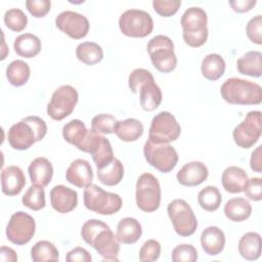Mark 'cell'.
<instances>
[{
	"instance_id": "obj_30",
	"label": "cell",
	"mask_w": 262,
	"mask_h": 262,
	"mask_svg": "<svg viewBox=\"0 0 262 262\" xmlns=\"http://www.w3.org/2000/svg\"><path fill=\"white\" fill-rule=\"evenodd\" d=\"M114 133H116L122 141H136L143 134V125L139 120L134 118L117 121Z\"/></svg>"
},
{
	"instance_id": "obj_3",
	"label": "cell",
	"mask_w": 262,
	"mask_h": 262,
	"mask_svg": "<svg viewBox=\"0 0 262 262\" xmlns=\"http://www.w3.org/2000/svg\"><path fill=\"white\" fill-rule=\"evenodd\" d=\"M221 97L230 104H260L262 88L259 84L241 78H229L220 87Z\"/></svg>"
},
{
	"instance_id": "obj_48",
	"label": "cell",
	"mask_w": 262,
	"mask_h": 262,
	"mask_svg": "<svg viewBox=\"0 0 262 262\" xmlns=\"http://www.w3.org/2000/svg\"><path fill=\"white\" fill-rule=\"evenodd\" d=\"M66 260L68 262H91L92 257L86 249L77 247L67 254Z\"/></svg>"
},
{
	"instance_id": "obj_22",
	"label": "cell",
	"mask_w": 262,
	"mask_h": 262,
	"mask_svg": "<svg viewBox=\"0 0 262 262\" xmlns=\"http://www.w3.org/2000/svg\"><path fill=\"white\" fill-rule=\"evenodd\" d=\"M249 178L246 171L236 166H229L221 176V183L223 188L229 193L243 192L248 184Z\"/></svg>"
},
{
	"instance_id": "obj_29",
	"label": "cell",
	"mask_w": 262,
	"mask_h": 262,
	"mask_svg": "<svg viewBox=\"0 0 262 262\" xmlns=\"http://www.w3.org/2000/svg\"><path fill=\"white\" fill-rule=\"evenodd\" d=\"M225 216L233 222H243L252 214V206L244 198H232L224 205Z\"/></svg>"
},
{
	"instance_id": "obj_37",
	"label": "cell",
	"mask_w": 262,
	"mask_h": 262,
	"mask_svg": "<svg viewBox=\"0 0 262 262\" xmlns=\"http://www.w3.org/2000/svg\"><path fill=\"white\" fill-rule=\"evenodd\" d=\"M222 202L221 193L216 186L208 185L200 190L198 194V203L202 209L208 212L216 211Z\"/></svg>"
},
{
	"instance_id": "obj_10",
	"label": "cell",
	"mask_w": 262,
	"mask_h": 262,
	"mask_svg": "<svg viewBox=\"0 0 262 262\" xmlns=\"http://www.w3.org/2000/svg\"><path fill=\"white\" fill-rule=\"evenodd\" d=\"M146 162L162 173L171 172L177 165L178 154L169 143H155L147 139L143 146Z\"/></svg>"
},
{
	"instance_id": "obj_24",
	"label": "cell",
	"mask_w": 262,
	"mask_h": 262,
	"mask_svg": "<svg viewBox=\"0 0 262 262\" xmlns=\"http://www.w3.org/2000/svg\"><path fill=\"white\" fill-rule=\"evenodd\" d=\"M201 245L206 254L217 256L224 249L225 234L219 227L209 226L201 234Z\"/></svg>"
},
{
	"instance_id": "obj_35",
	"label": "cell",
	"mask_w": 262,
	"mask_h": 262,
	"mask_svg": "<svg viewBox=\"0 0 262 262\" xmlns=\"http://www.w3.org/2000/svg\"><path fill=\"white\" fill-rule=\"evenodd\" d=\"M31 75L30 67L21 59L11 61L6 68V78L8 82L15 87L25 85Z\"/></svg>"
},
{
	"instance_id": "obj_27",
	"label": "cell",
	"mask_w": 262,
	"mask_h": 262,
	"mask_svg": "<svg viewBox=\"0 0 262 262\" xmlns=\"http://www.w3.org/2000/svg\"><path fill=\"white\" fill-rule=\"evenodd\" d=\"M236 69L239 74L259 78L262 75V54L260 51L252 50L246 52L236 61Z\"/></svg>"
},
{
	"instance_id": "obj_14",
	"label": "cell",
	"mask_w": 262,
	"mask_h": 262,
	"mask_svg": "<svg viewBox=\"0 0 262 262\" xmlns=\"http://www.w3.org/2000/svg\"><path fill=\"white\" fill-rule=\"evenodd\" d=\"M35 231V219L31 215L23 211H18L11 215L6 226L5 233L9 242L17 246H23L32 239Z\"/></svg>"
},
{
	"instance_id": "obj_11",
	"label": "cell",
	"mask_w": 262,
	"mask_h": 262,
	"mask_svg": "<svg viewBox=\"0 0 262 262\" xmlns=\"http://www.w3.org/2000/svg\"><path fill=\"white\" fill-rule=\"evenodd\" d=\"M79 94L71 85L59 86L51 95L47 104V115L54 121H61L69 117L75 110Z\"/></svg>"
},
{
	"instance_id": "obj_38",
	"label": "cell",
	"mask_w": 262,
	"mask_h": 262,
	"mask_svg": "<svg viewBox=\"0 0 262 262\" xmlns=\"http://www.w3.org/2000/svg\"><path fill=\"white\" fill-rule=\"evenodd\" d=\"M21 203L25 207L33 211H39L43 209L46 205L44 188L36 184L31 185L23 195Z\"/></svg>"
},
{
	"instance_id": "obj_9",
	"label": "cell",
	"mask_w": 262,
	"mask_h": 262,
	"mask_svg": "<svg viewBox=\"0 0 262 262\" xmlns=\"http://www.w3.org/2000/svg\"><path fill=\"white\" fill-rule=\"evenodd\" d=\"M119 28L123 35L132 38H144L154 30L150 14L140 9H128L119 18Z\"/></svg>"
},
{
	"instance_id": "obj_25",
	"label": "cell",
	"mask_w": 262,
	"mask_h": 262,
	"mask_svg": "<svg viewBox=\"0 0 262 262\" xmlns=\"http://www.w3.org/2000/svg\"><path fill=\"white\" fill-rule=\"evenodd\" d=\"M142 234V227L139 221L132 217H126L119 221L117 226V238L124 245L135 244Z\"/></svg>"
},
{
	"instance_id": "obj_32",
	"label": "cell",
	"mask_w": 262,
	"mask_h": 262,
	"mask_svg": "<svg viewBox=\"0 0 262 262\" xmlns=\"http://www.w3.org/2000/svg\"><path fill=\"white\" fill-rule=\"evenodd\" d=\"M202 75L210 81L220 79L225 72V61L218 53H210L206 55L201 63Z\"/></svg>"
},
{
	"instance_id": "obj_41",
	"label": "cell",
	"mask_w": 262,
	"mask_h": 262,
	"mask_svg": "<svg viewBox=\"0 0 262 262\" xmlns=\"http://www.w3.org/2000/svg\"><path fill=\"white\" fill-rule=\"evenodd\" d=\"M171 259L173 262H194L198 260V251L192 245L180 244L173 249Z\"/></svg>"
},
{
	"instance_id": "obj_46",
	"label": "cell",
	"mask_w": 262,
	"mask_h": 262,
	"mask_svg": "<svg viewBox=\"0 0 262 262\" xmlns=\"http://www.w3.org/2000/svg\"><path fill=\"white\" fill-rule=\"evenodd\" d=\"M26 7L33 16L43 17L50 11L51 2L49 0H28Z\"/></svg>"
},
{
	"instance_id": "obj_28",
	"label": "cell",
	"mask_w": 262,
	"mask_h": 262,
	"mask_svg": "<svg viewBox=\"0 0 262 262\" xmlns=\"http://www.w3.org/2000/svg\"><path fill=\"white\" fill-rule=\"evenodd\" d=\"M161 88L156 84L155 80L148 81L139 88V102L142 110L152 112L159 107L162 102Z\"/></svg>"
},
{
	"instance_id": "obj_44",
	"label": "cell",
	"mask_w": 262,
	"mask_h": 262,
	"mask_svg": "<svg viewBox=\"0 0 262 262\" xmlns=\"http://www.w3.org/2000/svg\"><path fill=\"white\" fill-rule=\"evenodd\" d=\"M181 6V1L179 0H154L152 7L154 10L161 16L169 17L174 15Z\"/></svg>"
},
{
	"instance_id": "obj_50",
	"label": "cell",
	"mask_w": 262,
	"mask_h": 262,
	"mask_svg": "<svg viewBox=\"0 0 262 262\" xmlns=\"http://www.w3.org/2000/svg\"><path fill=\"white\" fill-rule=\"evenodd\" d=\"M250 167L254 172L262 173V145H258L252 152L250 159Z\"/></svg>"
},
{
	"instance_id": "obj_15",
	"label": "cell",
	"mask_w": 262,
	"mask_h": 262,
	"mask_svg": "<svg viewBox=\"0 0 262 262\" xmlns=\"http://www.w3.org/2000/svg\"><path fill=\"white\" fill-rule=\"evenodd\" d=\"M55 26L75 40L86 37L90 28V24L85 15L72 10L60 12L55 18Z\"/></svg>"
},
{
	"instance_id": "obj_18",
	"label": "cell",
	"mask_w": 262,
	"mask_h": 262,
	"mask_svg": "<svg viewBox=\"0 0 262 262\" xmlns=\"http://www.w3.org/2000/svg\"><path fill=\"white\" fill-rule=\"evenodd\" d=\"M209 171L207 166L199 161L186 163L176 174L177 181L187 187L200 185L207 180Z\"/></svg>"
},
{
	"instance_id": "obj_26",
	"label": "cell",
	"mask_w": 262,
	"mask_h": 262,
	"mask_svg": "<svg viewBox=\"0 0 262 262\" xmlns=\"http://www.w3.org/2000/svg\"><path fill=\"white\" fill-rule=\"evenodd\" d=\"M40 39L31 33H25L17 36L13 42V48L17 55L26 58H32L41 51Z\"/></svg>"
},
{
	"instance_id": "obj_51",
	"label": "cell",
	"mask_w": 262,
	"mask_h": 262,
	"mask_svg": "<svg viewBox=\"0 0 262 262\" xmlns=\"http://www.w3.org/2000/svg\"><path fill=\"white\" fill-rule=\"evenodd\" d=\"M0 260L1 261H8V262H15L17 261V255L14 250L11 248L2 246L0 249Z\"/></svg>"
},
{
	"instance_id": "obj_12",
	"label": "cell",
	"mask_w": 262,
	"mask_h": 262,
	"mask_svg": "<svg viewBox=\"0 0 262 262\" xmlns=\"http://www.w3.org/2000/svg\"><path fill=\"white\" fill-rule=\"evenodd\" d=\"M181 133V127L170 112H160L150 123L148 139L155 143H170L175 141Z\"/></svg>"
},
{
	"instance_id": "obj_5",
	"label": "cell",
	"mask_w": 262,
	"mask_h": 262,
	"mask_svg": "<svg viewBox=\"0 0 262 262\" xmlns=\"http://www.w3.org/2000/svg\"><path fill=\"white\" fill-rule=\"evenodd\" d=\"M84 206L87 210L100 215H113L122 208V199L118 193L108 192L96 184L84 189Z\"/></svg>"
},
{
	"instance_id": "obj_6",
	"label": "cell",
	"mask_w": 262,
	"mask_h": 262,
	"mask_svg": "<svg viewBox=\"0 0 262 262\" xmlns=\"http://www.w3.org/2000/svg\"><path fill=\"white\" fill-rule=\"evenodd\" d=\"M151 63L161 73H170L177 66V57L174 52L172 40L165 35H157L151 38L146 46Z\"/></svg>"
},
{
	"instance_id": "obj_16",
	"label": "cell",
	"mask_w": 262,
	"mask_h": 262,
	"mask_svg": "<svg viewBox=\"0 0 262 262\" xmlns=\"http://www.w3.org/2000/svg\"><path fill=\"white\" fill-rule=\"evenodd\" d=\"M93 133L92 130H87L85 124L79 119L71 120L62 127L63 139L84 152H88Z\"/></svg>"
},
{
	"instance_id": "obj_33",
	"label": "cell",
	"mask_w": 262,
	"mask_h": 262,
	"mask_svg": "<svg viewBox=\"0 0 262 262\" xmlns=\"http://www.w3.org/2000/svg\"><path fill=\"white\" fill-rule=\"evenodd\" d=\"M124 177V167L120 160L114 158L111 163L97 169L98 180L107 186L119 184Z\"/></svg>"
},
{
	"instance_id": "obj_21",
	"label": "cell",
	"mask_w": 262,
	"mask_h": 262,
	"mask_svg": "<svg viewBox=\"0 0 262 262\" xmlns=\"http://www.w3.org/2000/svg\"><path fill=\"white\" fill-rule=\"evenodd\" d=\"M88 152L91 155L97 169L107 165L114 159V151L110 140L95 132L90 141Z\"/></svg>"
},
{
	"instance_id": "obj_45",
	"label": "cell",
	"mask_w": 262,
	"mask_h": 262,
	"mask_svg": "<svg viewBox=\"0 0 262 262\" xmlns=\"http://www.w3.org/2000/svg\"><path fill=\"white\" fill-rule=\"evenodd\" d=\"M249 40L257 45L262 44V16L260 14L252 17L246 28Z\"/></svg>"
},
{
	"instance_id": "obj_39",
	"label": "cell",
	"mask_w": 262,
	"mask_h": 262,
	"mask_svg": "<svg viewBox=\"0 0 262 262\" xmlns=\"http://www.w3.org/2000/svg\"><path fill=\"white\" fill-rule=\"evenodd\" d=\"M5 26L13 32H21L25 30L28 24V17L21 9L10 8L4 13Z\"/></svg>"
},
{
	"instance_id": "obj_8",
	"label": "cell",
	"mask_w": 262,
	"mask_h": 262,
	"mask_svg": "<svg viewBox=\"0 0 262 262\" xmlns=\"http://www.w3.org/2000/svg\"><path fill=\"white\" fill-rule=\"evenodd\" d=\"M167 213L175 232L180 236H190L198 228V220L191 207L182 199H176L167 206Z\"/></svg>"
},
{
	"instance_id": "obj_17",
	"label": "cell",
	"mask_w": 262,
	"mask_h": 262,
	"mask_svg": "<svg viewBox=\"0 0 262 262\" xmlns=\"http://www.w3.org/2000/svg\"><path fill=\"white\" fill-rule=\"evenodd\" d=\"M50 204L58 213H70L78 205V193L68 186L55 185L50 190Z\"/></svg>"
},
{
	"instance_id": "obj_20",
	"label": "cell",
	"mask_w": 262,
	"mask_h": 262,
	"mask_svg": "<svg viewBox=\"0 0 262 262\" xmlns=\"http://www.w3.org/2000/svg\"><path fill=\"white\" fill-rule=\"evenodd\" d=\"M26 184V177L18 166H8L1 172V189L6 195H17Z\"/></svg>"
},
{
	"instance_id": "obj_49",
	"label": "cell",
	"mask_w": 262,
	"mask_h": 262,
	"mask_svg": "<svg viewBox=\"0 0 262 262\" xmlns=\"http://www.w3.org/2000/svg\"><path fill=\"white\" fill-rule=\"evenodd\" d=\"M257 1L256 0H230L228 1V4L231 6V8L238 13L250 11L255 5Z\"/></svg>"
},
{
	"instance_id": "obj_13",
	"label": "cell",
	"mask_w": 262,
	"mask_h": 262,
	"mask_svg": "<svg viewBox=\"0 0 262 262\" xmlns=\"http://www.w3.org/2000/svg\"><path fill=\"white\" fill-rule=\"evenodd\" d=\"M262 133V119L260 111L249 112L242 123L232 131L235 144L242 148L252 147L260 138Z\"/></svg>"
},
{
	"instance_id": "obj_36",
	"label": "cell",
	"mask_w": 262,
	"mask_h": 262,
	"mask_svg": "<svg viewBox=\"0 0 262 262\" xmlns=\"http://www.w3.org/2000/svg\"><path fill=\"white\" fill-rule=\"evenodd\" d=\"M31 258L34 262H55L58 261L59 253L51 242L39 241L31 249Z\"/></svg>"
},
{
	"instance_id": "obj_43",
	"label": "cell",
	"mask_w": 262,
	"mask_h": 262,
	"mask_svg": "<svg viewBox=\"0 0 262 262\" xmlns=\"http://www.w3.org/2000/svg\"><path fill=\"white\" fill-rule=\"evenodd\" d=\"M161 255V245L156 239H147L139 250V260L142 262L157 261Z\"/></svg>"
},
{
	"instance_id": "obj_47",
	"label": "cell",
	"mask_w": 262,
	"mask_h": 262,
	"mask_svg": "<svg viewBox=\"0 0 262 262\" xmlns=\"http://www.w3.org/2000/svg\"><path fill=\"white\" fill-rule=\"evenodd\" d=\"M244 192L248 199L254 202H260L262 200V179L260 177L249 179Z\"/></svg>"
},
{
	"instance_id": "obj_2",
	"label": "cell",
	"mask_w": 262,
	"mask_h": 262,
	"mask_svg": "<svg viewBox=\"0 0 262 262\" xmlns=\"http://www.w3.org/2000/svg\"><path fill=\"white\" fill-rule=\"evenodd\" d=\"M47 133V125L37 116H29L13 124L7 134L9 145L13 149L25 150L35 142L42 140Z\"/></svg>"
},
{
	"instance_id": "obj_42",
	"label": "cell",
	"mask_w": 262,
	"mask_h": 262,
	"mask_svg": "<svg viewBox=\"0 0 262 262\" xmlns=\"http://www.w3.org/2000/svg\"><path fill=\"white\" fill-rule=\"evenodd\" d=\"M155 80L152 74L145 69H135L132 71L128 78V85L132 93L139 92V88L144 83Z\"/></svg>"
},
{
	"instance_id": "obj_7",
	"label": "cell",
	"mask_w": 262,
	"mask_h": 262,
	"mask_svg": "<svg viewBox=\"0 0 262 262\" xmlns=\"http://www.w3.org/2000/svg\"><path fill=\"white\" fill-rule=\"evenodd\" d=\"M135 200L137 207L146 213L155 212L161 204L159 180L150 173L141 174L136 182Z\"/></svg>"
},
{
	"instance_id": "obj_4",
	"label": "cell",
	"mask_w": 262,
	"mask_h": 262,
	"mask_svg": "<svg viewBox=\"0 0 262 262\" xmlns=\"http://www.w3.org/2000/svg\"><path fill=\"white\" fill-rule=\"evenodd\" d=\"M207 13L196 6L187 8L181 16L180 25L183 30V40L186 45L198 48L203 46L208 39Z\"/></svg>"
},
{
	"instance_id": "obj_34",
	"label": "cell",
	"mask_w": 262,
	"mask_h": 262,
	"mask_svg": "<svg viewBox=\"0 0 262 262\" xmlns=\"http://www.w3.org/2000/svg\"><path fill=\"white\" fill-rule=\"evenodd\" d=\"M76 56L81 62L93 66L102 60L103 50L95 42H82L76 48Z\"/></svg>"
},
{
	"instance_id": "obj_31",
	"label": "cell",
	"mask_w": 262,
	"mask_h": 262,
	"mask_svg": "<svg viewBox=\"0 0 262 262\" xmlns=\"http://www.w3.org/2000/svg\"><path fill=\"white\" fill-rule=\"evenodd\" d=\"M238 253L246 260H257L261 255V235L258 232H247L238 242Z\"/></svg>"
},
{
	"instance_id": "obj_19",
	"label": "cell",
	"mask_w": 262,
	"mask_h": 262,
	"mask_svg": "<svg viewBox=\"0 0 262 262\" xmlns=\"http://www.w3.org/2000/svg\"><path fill=\"white\" fill-rule=\"evenodd\" d=\"M66 179L77 187H87L92 184L93 171L88 161L77 159L73 161L66 171Z\"/></svg>"
},
{
	"instance_id": "obj_1",
	"label": "cell",
	"mask_w": 262,
	"mask_h": 262,
	"mask_svg": "<svg viewBox=\"0 0 262 262\" xmlns=\"http://www.w3.org/2000/svg\"><path fill=\"white\" fill-rule=\"evenodd\" d=\"M83 241L95 249L105 261H118L120 242L110 226L101 220L89 219L81 228Z\"/></svg>"
},
{
	"instance_id": "obj_23",
	"label": "cell",
	"mask_w": 262,
	"mask_h": 262,
	"mask_svg": "<svg viewBox=\"0 0 262 262\" xmlns=\"http://www.w3.org/2000/svg\"><path fill=\"white\" fill-rule=\"evenodd\" d=\"M28 172L32 184L45 187L50 183L52 179L53 167L48 159L39 157L30 163Z\"/></svg>"
},
{
	"instance_id": "obj_40",
	"label": "cell",
	"mask_w": 262,
	"mask_h": 262,
	"mask_svg": "<svg viewBox=\"0 0 262 262\" xmlns=\"http://www.w3.org/2000/svg\"><path fill=\"white\" fill-rule=\"evenodd\" d=\"M117 119L111 114H99L91 120V130L98 134L114 133Z\"/></svg>"
}]
</instances>
